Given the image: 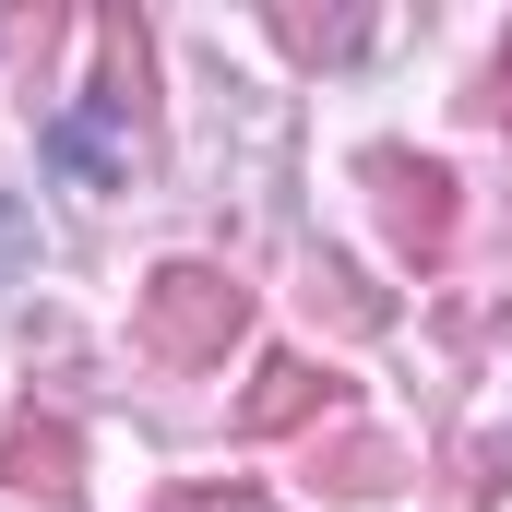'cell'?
<instances>
[{"label":"cell","mask_w":512,"mask_h":512,"mask_svg":"<svg viewBox=\"0 0 512 512\" xmlns=\"http://www.w3.org/2000/svg\"><path fill=\"white\" fill-rule=\"evenodd\" d=\"M477 120H489V131H512V48L489 60V96H477Z\"/></svg>","instance_id":"9c48e42d"},{"label":"cell","mask_w":512,"mask_h":512,"mask_svg":"<svg viewBox=\"0 0 512 512\" xmlns=\"http://www.w3.org/2000/svg\"><path fill=\"white\" fill-rule=\"evenodd\" d=\"M84 441H72V417H12L0 429V489H36V501H72L84 477Z\"/></svg>","instance_id":"5b68a950"},{"label":"cell","mask_w":512,"mask_h":512,"mask_svg":"<svg viewBox=\"0 0 512 512\" xmlns=\"http://www.w3.org/2000/svg\"><path fill=\"white\" fill-rule=\"evenodd\" d=\"M274 36H286V48H310V60H322V48H346V36H358V24H346V12H274Z\"/></svg>","instance_id":"ba28073f"},{"label":"cell","mask_w":512,"mask_h":512,"mask_svg":"<svg viewBox=\"0 0 512 512\" xmlns=\"http://www.w3.org/2000/svg\"><path fill=\"white\" fill-rule=\"evenodd\" d=\"M346 405V382L322 358H262V382L239 393V441H286V429H322Z\"/></svg>","instance_id":"277c9868"},{"label":"cell","mask_w":512,"mask_h":512,"mask_svg":"<svg viewBox=\"0 0 512 512\" xmlns=\"http://www.w3.org/2000/svg\"><path fill=\"white\" fill-rule=\"evenodd\" d=\"M84 36H96V84L48 120V155L72 179H120L131 155H143V24L131 12H96Z\"/></svg>","instance_id":"6da1fadb"},{"label":"cell","mask_w":512,"mask_h":512,"mask_svg":"<svg viewBox=\"0 0 512 512\" xmlns=\"http://www.w3.org/2000/svg\"><path fill=\"white\" fill-rule=\"evenodd\" d=\"M310 477H322V489H346V501H382L393 477H405V453L370 441V429H334V441H310Z\"/></svg>","instance_id":"8992f818"},{"label":"cell","mask_w":512,"mask_h":512,"mask_svg":"<svg viewBox=\"0 0 512 512\" xmlns=\"http://www.w3.org/2000/svg\"><path fill=\"white\" fill-rule=\"evenodd\" d=\"M310 310H322L334 334H382V286H358L346 262H322V274H310Z\"/></svg>","instance_id":"52a82bcc"},{"label":"cell","mask_w":512,"mask_h":512,"mask_svg":"<svg viewBox=\"0 0 512 512\" xmlns=\"http://www.w3.org/2000/svg\"><path fill=\"white\" fill-rule=\"evenodd\" d=\"M370 191H382V227H393V251L417 262H453V239H465V179L441 167V155H370Z\"/></svg>","instance_id":"3957f363"},{"label":"cell","mask_w":512,"mask_h":512,"mask_svg":"<svg viewBox=\"0 0 512 512\" xmlns=\"http://www.w3.org/2000/svg\"><path fill=\"white\" fill-rule=\"evenodd\" d=\"M239 334H251V286L227 262H155L143 298H131V346L155 370H215Z\"/></svg>","instance_id":"7a4b0ae2"},{"label":"cell","mask_w":512,"mask_h":512,"mask_svg":"<svg viewBox=\"0 0 512 512\" xmlns=\"http://www.w3.org/2000/svg\"><path fill=\"white\" fill-rule=\"evenodd\" d=\"M191 512H286V501H262V489H191Z\"/></svg>","instance_id":"30bf717a"}]
</instances>
